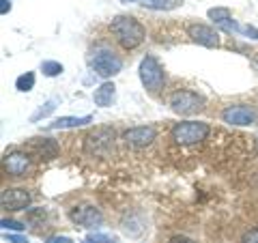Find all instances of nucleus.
Listing matches in <instances>:
<instances>
[{
    "label": "nucleus",
    "instance_id": "13",
    "mask_svg": "<svg viewBox=\"0 0 258 243\" xmlns=\"http://www.w3.org/2000/svg\"><path fill=\"white\" fill-rule=\"evenodd\" d=\"M30 149L41 159H54L58 155V144H56V140H52V138H32Z\"/></svg>",
    "mask_w": 258,
    "mask_h": 243
},
{
    "label": "nucleus",
    "instance_id": "2",
    "mask_svg": "<svg viewBox=\"0 0 258 243\" xmlns=\"http://www.w3.org/2000/svg\"><path fill=\"white\" fill-rule=\"evenodd\" d=\"M138 76H140L142 86L147 88L151 95H157L161 88L166 86V71H164L161 63H159L153 54H147V56H144V58L140 60Z\"/></svg>",
    "mask_w": 258,
    "mask_h": 243
},
{
    "label": "nucleus",
    "instance_id": "11",
    "mask_svg": "<svg viewBox=\"0 0 258 243\" xmlns=\"http://www.w3.org/2000/svg\"><path fill=\"white\" fill-rule=\"evenodd\" d=\"M123 140H125L127 147H132V149H144V147H149V144L155 140V129L147 127V125L132 127V129H127V132L123 134Z\"/></svg>",
    "mask_w": 258,
    "mask_h": 243
},
{
    "label": "nucleus",
    "instance_id": "12",
    "mask_svg": "<svg viewBox=\"0 0 258 243\" xmlns=\"http://www.w3.org/2000/svg\"><path fill=\"white\" fill-rule=\"evenodd\" d=\"M3 166H5V172L11 174V176H24L28 172L30 168V157L26 155V153H9V155H5L3 159Z\"/></svg>",
    "mask_w": 258,
    "mask_h": 243
},
{
    "label": "nucleus",
    "instance_id": "18",
    "mask_svg": "<svg viewBox=\"0 0 258 243\" xmlns=\"http://www.w3.org/2000/svg\"><path fill=\"white\" fill-rule=\"evenodd\" d=\"M15 88H18L20 93H28L35 88V74L32 71H26V74H22L18 80H15Z\"/></svg>",
    "mask_w": 258,
    "mask_h": 243
},
{
    "label": "nucleus",
    "instance_id": "9",
    "mask_svg": "<svg viewBox=\"0 0 258 243\" xmlns=\"http://www.w3.org/2000/svg\"><path fill=\"white\" fill-rule=\"evenodd\" d=\"M187 35L191 37L194 43H198L203 47H209V50L220 47V32L213 30L211 26H207V24H189V26H187Z\"/></svg>",
    "mask_w": 258,
    "mask_h": 243
},
{
    "label": "nucleus",
    "instance_id": "21",
    "mask_svg": "<svg viewBox=\"0 0 258 243\" xmlns=\"http://www.w3.org/2000/svg\"><path fill=\"white\" fill-rule=\"evenodd\" d=\"M82 243H118V241H114L112 237H108V234H103V232H93V234H88Z\"/></svg>",
    "mask_w": 258,
    "mask_h": 243
},
{
    "label": "nucleus",
    "instance_id": "8",
    "mask_svg": "<svg viewBox=\"0 0 258 243\" xmlns=\"http://www.w3.org/2000/svg\"><path fill=\"white\" fill-rule=\"evenodd\" d=\"M0 205L5 211H26V207L30 205V194L22 188H7L0 196Z\"/></svg>",
    "mask_w": 258,
    "mask_h": 243
},
{
    "label": "nucleus",
    "instance_id": "4",
    "mask_svg": "<svg viewBox=\"0 0 258 243\" xmlns=\"http://www.w3.org/2000/svg\"><path fill=\"white\" fill-rule=\"evenodd\" d=\"M209 136V125L200 123V120H183V123H176L172 127V140L176 144H196L200 140H205Z\"/></svg>",
    "mask_w": 258,
    "mask_h": 243
},
{
    "label": "nucleus",
    "instance_id": "26",
    "mask_svg": "<svg viewBox=\"0 0 258 243\" xmlns=\"http://www.w3.org/2000/svg\"><path fill=\"white\" fill-rule=\"evenodd\" d=\"M168 243H194V241L189 237H185V234H174V237H170Z\"/></svg>",
    "mask_w": 258,
    "mask_h": 243
},
{
    "label": "nucleus",
    "instance_id": "22",
    "mask_svg": "<svg viewBox=\"0 0 258 243\" xmlns=\"http://www.w3.org/2000/svg\"><path fill=\"white\" fill-rule=\"evenodd\" d=\"M0 226H3L5 230H15V232H22V230H24V224L15 222V220H7V217H5L3 222H0Z\"/></svg>",
    "mask_w": 258,
    "mask_h": 243
},
{
    "label": "nucleus",
    "instance_id": "7",
    "mask_svg": "<svg viewBox=\"0 0 258 243\" xmlns=\"http://www.w3.org/2000/svg\"><path fill=\"white\" fill-rule=\"evenodd\" d=\"M222 120L228 125L247 127L256 120V112H254V108L245 106V103H237V106H228L222 112Z\"/></svg>",
    "mask_w": 258,
    "mask_h": 243
},
{
    "label": "nucleus",
    "instance_id": "25",
    "mask_svg": "<svg viewBox=\"0 0 258 243\" xmlns=\"http://www.w3.org/2000/svg\"><path fill=\"white\" fill-rule=\"evenodd\" d=\"M5 239L9 243H28V239L22 237V234H5Z\"/></svg>",
    "mask_w": 258,
    "mask_h": 243
},
{
    "label": "nucleus",
    "instance_id": "23",
    "mask_svg": "<svg viewBox=\"0 0 258 243\" xmlns=\"http://www.w3.org/2000/svg\"><path fill=\"white\" fill-rule=\"evenodd\" d=\"M241 243H258V228H249V230L243 234Z\"/></svg>",
    "mask_w": 258,
    "mask_h": 243
},
{
    "label": "nucleus",
    "instance_id": "16",
    "mask_svg": "<svg viewBox=\"0 0 258 243\" xmlns=\"http://www.w3.org/2000/svg\"><path fill=\"white\" fill-rule=\"evenodd\" d=\"M140 5L144 9H153V11H172L183 5V0H144Z\"/></svg>",
    "mask_w": 258,
    "mask_h": 243
},
{
    "label": "nucleus",
    "instance_id": "6",
    "mask_svg": "<svg viewBox=\"0 0 258 243\" xmlns=\"http://www.w3.org/2000/svg\"><path fill=\"white\" fill-rule=\"evenodd\" d=\"M91 67L95 69L97 76H101V78H114L116 74H120V69H123V60H120L112 50L101 47V50H97L93 54Z\"/></svg>",
    "mask_w": 258,
    "mask_h": 243
},
{
    "label": "nucleus",
    "instance_id": "20",
    "mask_svg": "<svg viewBox=\"0 0 258 243\" xmlns=\"http://www.w3.org/2000/svg\"><path fill=\"white\" fill-rule=\"evenodd\" d=\"M54 110H56V101H45L43 106H39V108H37V112L30 116V120H32V123H39V120H41V118L50 116Z\"/></svg>",
    "mask_w": 258,
    "mask_h": 243
},
{
    "label": "nucleus",
    "instance_id": "27",
    "mask_svg": "<svg viewBox=\"0 0 258 243\" xmlns=\"http://www.w3.org/2000/svg\"><path fill=\"white\" fill-rule=\"evenodd\" d=\"M45 243H74V241H71L69 237H50Z\"/></svg>",
    "mask_w": 258,
    "mask_h": 243
},
{
    "label": "nucleus",
    "instance_id": "19",
    "mask_svg": "<svg viewBox=\"0 0 258 243\" xmlns=\"http://www.w3.org/2000/svg\"><path fill=\"white\" fill-rule=\"evenodd\" d=\"M41 71H43V76H47V78H56V76L62 74L64 67L58 60H43L41 63Z\"/></svg>",
    "mask_w": 258,
    "mask_h": 243
},
{
    "label": "nucleus",
    "instance_id": "28",
    "mask_svg": "<svg viewBox=\"0 0 258 243\" xmlns=\"http://www.w3.org/2000/svg\"><path fill=\"white\" fill-rule=\"evenodd\" d=\"M0 3H3V5H0V13L7 15L11 11V3H9V0H0Z\"/></svg>",
    "mask_w": 258,
    "mask_h": 243
},
{
    "label": "nucleus",
    "instance_id": "14",
    "mask_svg": "<svg viewBox=\"0 0 258 243\" xmlns=\"http://www.w3.org/2000/svg\"><path fill=\"white\" fill-rule=\"evenodd\" d=\"M114 99H116L114 82H103L99 88H95V93H93V101H95V106H99V108H110L112 103H114Z\"/></svg>",
    "mask_w": 258,
    "mask_h": 243
},
{
    "label": "nucleus",
    "instance_id": "5",
    "mask_svg": "<svg viewBox=\"0 0 258 243\" xmlns=\"http://www.w3.org/2000/svg\"><path fill=\"white\" fill-rule=\"evenodd\" d=\"M170 110L176 112L181 116H191V114H198L200 110L205 108V99L203 95L194 93V91H176L170 95Z\"/></svg>",
    "mask_w": 258,
    "mask_h": 243
},
{
    "label": "nucleus",
    "instance_id": "24",
    "mask_svg": "<svg viewBox=\"0 0 258 243\" xmlns=\"http://www.w3.org/2000/svg\"><path fill=\"white\" fill-rule=\"evenodd\" d=\"M241 35H245V37H249V39H256V41H258V28H254V26H249V24H247V26H241Z\"/></svg>",
    "mask_w": 258,
    "mask_h": 243
},
{
    "label": "nucleus",
    "instance_id": "10",
    "mask_svg": "<svg viewBox=\"0 0 258 243\" xmlns=\"http://www.w3.org/2000/svg\"><path fill=\"white\" fill-rule=\"evenodd\" d=\"M71 222L76 226H82V228H97L103 222V215L99 213V209H95L91 205H82V207H74L71 209Z\"/></svg>",
    "mask_w": 258,
    "mask_h": 243
},
{
    "label": "nucleus",
    "instance_id": "3",
    "mask_svg": "<svg viewBox=\"0 0 258 243\" xmlns=\"http://www.w3.org/2000/svg\"><path fill=\"white\" fill-rule=\"evenodd\" d=\"M84 149L88 155H95V157L110 155V151L114 149V129L97 127L95 132H91L84 138Z\"/></svg>",
    "mask_w": 258,
    "mask_h": 243
},
{
    "label": "nucleus",
    "instance_id": "17",
    "mask_svg": "<svg viewBox=\"0 0 258 243\" xmlns=\"http://www.w3.org/2000/svg\"><path fill=\"white\" fill-rule=\"evenodd\" d=\"M207 15L211 18L217 26H224V24H228L232 20V15H230V9H226V7H215V9H209Z\"/></svg>",
    "mask_w": 258,
    "mask_h": 243
},
{
    "label": "nucleus",
    "instance_id": "29",
    "mask_svg": "<svg viewBox=\"0 0 258 243\" xmlns=\"http://www.w3.org/2000/svg\"><path fill=\"white\" fill-rule=\"evenodd\" d=\"M120 3H125V5H127V3H138V0H120ZM140 3H144V0H140Z\"/></svg>",
    "mask_w": 258,
    "mask_h": 243
},
{
    "label": "nucleus",
    "instance_id": "1",
    "mask_svg": "<svg viewBox=\"0 0 258 243\" xmlns=\"http://www.w3.org/2000/svg\"><path fill=\"white\" fill-rule=\"evenodd\" d=\"M110 30L125 50L138 47L144 41V37H147L144 26L136 18H132V15H116V18L110 22Z\"/></svg>",
    "mask_w": 258,
    "mask_h": 243
},
{
    "label": "nucleus",
    "instance_id": "15",
    "mask_svg": "<svg viewBox=\"0 0 258 243\" xmlns=\"http://www.w3.org/2000/svg\"><path fill=\"white\" fill-rule=\"evenodd\" d=\"M93 123V116L86 114V116H60L56 118L54 123L47 125V129H71V127H82Z\"/></svg>",
    "mask_w": 258,
    "mask_h": 243
}]
</instances>
